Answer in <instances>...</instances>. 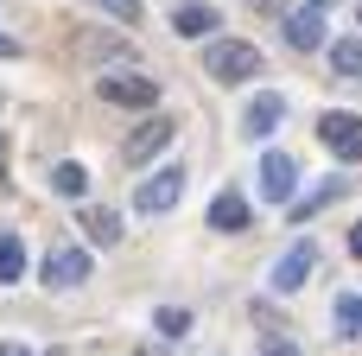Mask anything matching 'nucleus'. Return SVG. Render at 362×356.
Returning a JSON list of instances; mask_svg holds the SVG:
<instances>
[{"label":"nucleus","instance_id":"1","mask_svg":"<svg viewBox=\"0 0 362 356\" xmlns=\"http://www.w3.org/2000/svg\"><path fill=\"white\" fill-rule=\"evenodd\" d=\"M204 64H210V76H216V83H248V76L261 70V51H255L248 38H210Z\"/></svg>","mask_w":362,"mask_h":356},{"label":"nucleus","instance_id":"2","mask_svg":"<svg viewBox=\"0 0 362 356\" xmlns=\"http://www.w3.org/2000/svg\"><path fill=\"white\" fill-rule=\"evenodd\" d=\"M318 140H325L337 159H362V115H344V108H331V115L318 121Z\"/></svg>","mask_w":362,"mask_h":356},{"label":"nucleus","instance_id":"3","mask_svg":"<svg viewBox=\"0 0 362 356\" xmlns=\"http://www.w3.org/2000/svg\"><path fill=\"white\" fill-rule=\"evenodd\" d=\"M102 102H115V108H153V102H159V83L127 76V70H108V76H102Z\"/></svg>","mask_w":362,"mask_h":356},{"label":"nucleus","instance_id":"4","mask_svg":"<svg viewBox=\"0 0 362 356\" xmlns=\"http://www.w3.org/2000/svg\"><path fill=\"white\" fill-rule=\"evenodd\" d=\"M165 147H172V121L159 115V121H140V127L121 140V159H127V166H146V159H159Z\"/></svg>","mask_w":362,"mask_h":356},{"label":"nucleus","instance_id":"5","mask_svg":"<svg viewBox=\"0 0 362 356\" xmlns=\"http://www.w3.org/2000/svg\"><path fill=\"white\" fill-rule=\"evenodd\" d=\"M178 197H185V172H178V166H165L159 178H146V185L134 191V210H146V217H165Z\"/></svg>","mask_w":362,"mask_h":356},{"label":"nucleus","instance_id":"6","mask_svg":"<svg viewBox=\"0 0 362 356\" xmlns=\"http://www.w3.org/2000/svg\"><path fill=\"white\" fill-rule=\"evenodd\" d=\"M293 185H299L293 153H261V197H267V204H286V197H293Z\"/></svg>","mask_w":362,"mask_h":356},{"label":"nucleus","instance_id":"7","mask_svg":"<svg viewBox=\"0 0 362 356\" xmlns=\"http://www.w3.org/2000/svg\"><path fill=\"white\" fill-rule=\"evenodd\" d=\"M83 280H89V255H83V248L64 242V248L45 255V287H51V293H57V287H83Z\"/></svg>","mask_w":362,"mask_h":356},{"label":"nucleus","instance_id":"8","mask_svg":"<svg viewBox=\"0 0 362 356\" xmlns=\"http://www.w3.org/2000/svg\"><path fill=\"white\" fill-rule=\"evenodd\" d=\"M312 268H318V248H312V242H293V248L280 255V268H274V293H299Z\"/></svg>","mask_w":362,"mask_h":356},{"label":"nucleus","instance_id":"9","mask_svg":"<svg viewBox=\"0 0 362 356\" xmlns=\"http://www.w3.org/2000/svg\"><path fill=\"white\" fill-rule=\"evenodd\" d=\"M280 121H286V96H274V89H267V96H255V102H248V115H242V134H248V140H267Z\"/></svg>","mask_w":362,"mask_h":356},{"label":"nucleus","instance_id":"10","mask_svg":"<svg viewBox=\"0 0 362 356\" xmlns=\"http://www.w3.org/2000/svg\"><path fill=\"white\" fill-rule=\"evenodd\" d=\"M286 45H293V51H318V45H325V13H318V6L293 13V19H286Z\"/></svg>","mask_w":362,"mask_h":356},{"label":"nucleus","instance_id":"11","mask_svg":"<svg viewBox=\"0 0 362 356\" xmlns=\"http://www.w3.org/2000/svg\"><path fill=\"white\" fill-rule=\"evenodd\" d=\"M172 25H178L185 38H204V32L216 38V6H178V13H172Z\"/></svg>","mask_w":362,"mask_h":356},{"label":"nucleus","instance_id":"12","mask_svg":"<svg viewBox=\"0 0 362 356\" xmlns=\"http://www.w3.org/2000/svg\"><path fill=\"white\" fill-rule=\"evenodd\" d=\"M210 223H216V229H229V236H235V229H248V204H242V197H235V191H223V197H216V204H210Z\"/></svg>","mask_w":362,"mask_h":356},{"label":"nucleus","instance_id":"13","mask_svg":"<svg viewBox=\"0 0 362 356\" xmlns=\"http://www.w3.org/2000/svg\"><path fill=\"white\" fill-rule=\"evenodd\" d=\"M19 274H25V248H19L13 229H0V287H13Z\"/></svg>","mask_w":362,"mask_h":356},{"label":"nucleus","instance_id":"14","mask_svg":"<svg viewBox=\"0 0 362 356\" xmlns=\"http://www.w3.org/2000/svg\"><path fill=\"white\" fill-rule=\"evenodd\" d=\"M331 197H344V178H325V185H312V191L299 197V210H286V217H293V223H305V217H312L318 204H331Z\"/></svg>","mask_w":362,"mask_h":356},{"label":"nucleus","instance_id":"15","mask_svg":"<svg viewBox=\"0 0 362 356\" xmlns=\"http://www.w3.org/2000/svg\"><path fill=\"white\" fill-rule=\"evenodd\" d=\"M331 70L337 76H362V38H337L331 45Z\"/></svg>","mask_w":362,"mask_h":356},{"label":"nucleus","instance_id":"16","mask_svg":"<svg viewBox=\"0 0 362 356\" xmlns=\"http://www.w3.org/2000/svg\"><path fill=\"white\" fill-rule=\"evenodd\" d=\"M76 51H89V57H108V64H115V57H134V45H121V38H102V32H83V38H76Z\"/></svg>","mask_w":362,"mask_h":356},{"label":"nucleus","instance_id":"17","mask_svg":"<svg viewBox=\"0 0 362 356\" xmlns=\"http://www.w3.org/2000/svg\"><path fill=\"white\" fill-rule=\"evenodd\" d=\"M83 229H89L95 242H108V248L121 242V217H115V210H83Z\"/></svg>","mask_w":362,"mask_h":356},{"label":"nucleus","instance_id":"18","mask_svg":"<svg viewBox=\"0 0 362 356\" xmlns=\"http://www.w3.org/2000/svg\"><path fill=\"white\" fill-rule=\"evenodd\" d=\"M337 331L344 338H362V293H344L337 299Z\"/></svg>","mask_w":362,"mask_h":356},{"label":"nucleus","instance_id":"19","mask_svg":"<svg viewBox=\"0 0 362 356\" xmlns=\"http://www.w3.org/2000/svg\"><path fill=\"white\" fill-rule=\"evenodd\" d=\"M51 185H57V191H64V197H83V185H89V172H83V166H76V159H64V166H57V172H51Z\"/></svg>","mask_w":362,"mask_h":356},{"label":"nucleus","instance_id":"20","mask_svg":"<svg viewBox=\"0 0 362 356\" xmlns=\"http://www.w3.org/2000/svg\"><path fill=\"white\" fill-rule=\"evenodd\" d=\"M159 331H165V338H185V331H191V312H185V306H159Z\"/></svg>","mask_w":362,"mask_h":356},{"label":"nucleus","instance_id":"21","mask_svg":"<svg viewBox=\"0 0 362 356\" xmlns=\"http://www.w3.org/2000/svg\"><path fill=\"white\" fill-rule=\"evenodd\" d=\"M95 6H102L108 19H121V25H134V19H140V0H95Z\"/></svg>","mask_w":362,"mask_h":356},{"label":"nucleus","instance_id":"22","mask_svg":"<svg viewBox=\"0 0 362 356\" xmlns=\"http://www.w3.org/2000/svg\"><path fill=\"white\" fill-rule=\"evenodd\" d=\"M261 356H299V350H293L286 338H267V344H261Z\"/></svg>","mask_w":362,"mask_h":356},{"label":"nucleus","instance_id":"23","mask_svg":"<svg viewBox=\"0 0 362 356\" xmlns=\"http://www.w3.org/2000/svg\"><path fill=\"white\" fill-rule=\"evenodd\" d=\"M248 13H261V19H274V13H280V0H248Z\"/></svg>","mask_w":362,"mask_h":356},{"label":"nucleus","instance_id":"24","mask_svg":"<svg viewBox=\"0 0 362 356\" xmlns=\"http://www.w3.org/2000/svg\"><path fill=\"white\" fill-rule=\"evenodd\" d=\"M0 57H19V45H13V38H6V32H0Z\"/></svg>","mask_w":362,"mask_h":356},{"label":"nucleus","instance_id":"25","mask_svg":"<svg viewBox=\"0 0 362 356\" xmlns=\"http://www.w3.org/2000/svg\"><path fill=\"white\" fill-rule=\"evenodd\" d=\"M350 248H356V255H362V223H356V229H350Z\"/></svg>","mask_w":362,"mask_h":356},{"label":"nucleus","instance_id":"26","mask_svg":"<svg viewBox=\"0 0 362 356\" xmlns=\"http://www.w3.org/2000/svg\"><path fill=\"white\" fill-rule=\"evenodd\" d=\"M0 356H25V350H19V344H0Z\"/></svg>","mask_w":362,"mask_h":356},{"label":"nucleus","instance_id":"27","mask_svg":"<svg viewBox=\"0 0 362 356\" xmlns=\"http://www.w3.org/2000/svg\"><path fill=\"white\" fill-rule=\"evenodd\" d=\"M0 159H6V134H0Z\"/></svg>","mask_w":362,"mask_h":356},{"label":"nucleus","instance_id":"28","mask_svg":"<svg viewBox=\"0 0 362 356\" xmlns=\"http://www.w3.org/2000/svg\"><path fill=\"white\" fill-rule=\"evenodd\" d=\"M356 19H362V6H356Z\"/></svg>","mask_w":362,"mask_h":356}]
</instances>
